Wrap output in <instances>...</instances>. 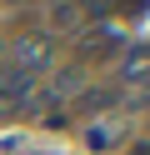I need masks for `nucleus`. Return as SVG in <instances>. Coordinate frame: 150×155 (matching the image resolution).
I'll return each mask as SVG.
<instances>
[{
	"label": "nucleus",
	"mask_w": 150,
	"mask_h": 155,
	"mask_svg": "<svg viewBox=\"0 0 150 155\" xmlns=\"http://www.w3.org/2000/svg\"><path fill=\"white\" fill-rule=\"evenodd\" d=\"M30 85H35V75H30L25 65H5V70H0V95H25Z\"/></svg>",
	"instance_id": "f257e3e1"
},
{
	"label": "nucleus",
	"mask_w": 150,
	"mask_h": 155,
	"mask_svg": "<svg viewBox=\"0 0 150 155\" xmlns=\"http://www.w3.org/2000/svg\"><path fill=\"white\" fill-rule=\"evenodd\" d=\"M110 50H115V35L110 30H95V40H90V35L80 40V55H85V60H105Z\"/></svg>",
	"instance_id": "f03ea898"
},
{
	"label": "nucleus",
	"mask_w": 150,
	"mask_h": 155,
	"mask_svg": "<svg viewBox=\"0 0 150 155\" xmlns=\"http://www.w3.org/2000/svg\"><path fill=\"white\" fill-rule=\"evenodd\" d=\"M125 80H150V45H135L125 55Z\"/></svg>",
	"instance_id": "7ed1b4c3"
},
{
	"label": "nucleus",
	"mask_w": 150,
	"mask_h": 155,
	"mask_svg": "<svg viewBox=\"0 0 150 155\" xmlns=\"http://www.w3.org/2000/svg\"><path fill=\"white\" fill-rule=\"evenodd\" d=\"M70 20H75V5H70V0H60V5H55V25H70Z\"/></svg>",
	"instance_id": "20e7f679"
},
{
	"label": "nucleus",
	"mask_w": 150,
	"mask_h": 155,
	"mask_svg": "<svg viewBox=\"0 0 150 155\" xmlns=\"http://www.w3.org/2000/svg\"><path fill=\"white\" fill-rule=\"evenodd\" d=\"M145 5H150V0H120V15H130V20H135V15L145 10Z\"/></svg>",
	"instance_id": "39448f33"
},
{
	"label": "nucleus",
	"mask_w": 150,
	"mask_h": 155,
	"mask_svg": "<svg viewBox=\"0 0 150 155\" xmlns=\"http://www.w3.org/2000/svg\"><path fill=\"white\" fill-rule=\"evenodd\" d=\"M130 155H150V145H135V150H130Z\"/></svg>",
	"instance_id": "423d86ee"
},
{
	"label": "nucleus",
	"mask_w": 150,
	"mask_h": 155,
	"mask_svg": "<svg viewBox=\"0 0 150 155\" xmlns=\"http://www.w3.org/2000/svg\"><path fill=\"white\" fill-rule=\"evenodd\" d=\"M5 5H25V0H5Z\"/></svg>",
	"instance_id": "0eeeda50"
}]
</instances>
